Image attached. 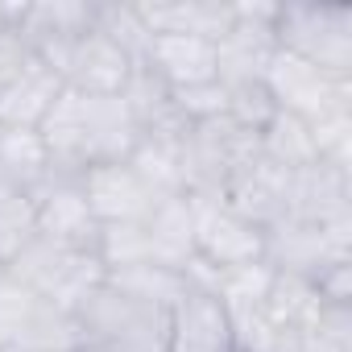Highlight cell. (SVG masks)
Listing matches in <instances>:
<instances>
[{
	"label": "cell",
	"mask_w": 352,
	"mask_h": 352,
	"mask_svg": "<svg viewBox=\"0 0 352 352\" xmlns=\"http://www.w3.org/2000/svg\"><path fill=\"white\" fill-rule=\"evenodd\" d=\"M311 282L327 307H352V261H336V265L319 270Z\"/></svg>",
	"instance_id": "d6a6232c"
},
{
	"label": "cell",
	"mask_w": 352,
	"mask_h": 352,
	"mask_svg": "<svg viewBox=\"0 0 352 352\" xmlns=\"http://www.w3.org/2000/svg\"><path fill=\"white\" fill-rule=\"evenodd\" d=\"M265 261L278 274H294V278H315L336 261H352V216L327 224L282 220L265 228Z\"/></svg>",
	"instance_id": "52a82bcc"
},
{
	"label": "cell",
	"mask_w": 352,
	"mask_h": 352,
	"mask_svg": "<svg viewBox=\"0 0 352 352\" xmlns=\"http://www.w3.org/2000/svg\"><path fill=\"white\" fill-rule=\"evenodd\" d=\"M0 170L9 174V183L17 191L42 187L54 174L42 133L38 129H0Z\"/></svg>",
	"instance_id": "7402d4cb"
},
{
	"label": "cell",
	"mask_w": 352,
	"mask_h": 352,
	"mask_svg": "<svg viewBox=\"0 0 352 352\" xmlns=\"http://www.w3.org/2000/svg\"><path fill=\"white\" fill-rule=\"evenodd\" d=\"M274 38L278 50L298 54L323 75L352 79V5H319V0L278 5Z\"/></svg>",
	"instance_id": "7a4b0ae2"
},
{
	"label": "cell",
	"mask_w": 352,
	"mask_h": 352,
	"mask_svg": "<svg viewBox=\"0 0 352 352\" xmlns=\"http://www.w3.org/2000/svg\"><path fill=\"white\" fill-rule=\"evenodd\" d=\"M9 195H17V187L9 183V174H5V170H0V204H5Z\"/></svg>",
	"instance_id": "e575fe53"
},
{
	"label": "cell",
	"mask_w": 352,
	"mask_h": 352,
	"mask_svg": "<svg viewBox=\"0 0 352 352\" xmlns=\"http://www.w3.org/2000/svg\"><path fill=\"white\" fill-rule=\"evenodd\" d=\"M9 274L67 315H75L108 278L104 261L91 249H63L54 241H42V236L9 265Z\"/></svg>",
	"instance_id": "277c9868"
},
{
	"label": "cell",
	"mask_w": 352,
	"mask_h": 352,
	"mask_svg": "<svg viewBox=\"0 0 352 352\" xmlns=\"http://www.w3.org/2000/svg\"><path fill=\"white\" fill-rule=\"evenodd\" d=\"M25 63H30V46L21 42V34L13 25H5L0 30V96H5V87L25 71Z\"/></svg>",
	"instance_id": "836d02e7"
},
{
	"label": "cell",
	"mask_w": 352,
	"mask_h": 352,
	"mask_svg": "<svg viewBox=\"0 0 352 352\" xmlns=\"http://www.w3.org/2000/svg\"><path fill=\"white\" fill-rule=\"evenodd\" d=\"M195 224V257L212 270H232L265 257V228L232 212L220 195H187Z\"/></svg>",
	"instance_id": "ba28073f"
},
{
	"label": "cell",
	"mask_w": 352,
	"mask_h": 352,
	"mask_svg": "<svg viewBox=\"0 0 352 352\" xmlns=\"http://www.w3.org/2000/svg\"><path fill=\"white\" fill-rule=\"evenodd\" d=\"M133 166V174L157 195V199H174L183 195V170H179V141L166 137H141L137 149L124 157Z\"/></svg>",
	"instance_id": "cb8c5ba5"
},
{
	"label": "cell",
	"mask_w": 352,
	"mask_h": 352,
	"mask_svg": "<svg viewBox=\"0 0 352 352\" xmlns=\"http://www.w3.org/2000/svg\"><path fill=\"white\" fill-rule=\"evenodd\" d=\"M96 30L100 34H108L137 67H141V58H145V50H149V30H145V21H141V13H137V5H96Z\"/></svg>",
	"instance_id": "83f0119b"
},
{
	"label": "cell",
	"mask_w": 352,
	"mask_h": 352,
	"mask_svg": "<svg viewBox=\"0 0 352 352\" xmlns=\"http://www.w3.org/2000/svg\"><path fill=\"white\" fill-rule=\"evenodd\" d=\"M96 257L104 261V270H124V265L153 261L141 224H104L100 228V241H96Z\"/></svg>",
	"instance_id": "f1b7e54d"
},
{
	"label": "cell",
	"mask_w": 352,
	"mask_h": 352,
	"mask_svg": "<svg viewBox=\"0 0 352 352\" xmlns=\"http://www.w3.org/2000/svg\"><path fill=\"white\" fill-rule=\"evenodd\" d=\"M344 216H352V174H344L327 162H311L302 170H290L286 220L327 224V220H344Z\"/></svg>",
	"instance_id": "9a60e30c"
},
{
	"label": "cell",
	"mask_w": 352,
	"mask_h": 352,
	"mask_svg": "<svg viewBox=\"0 0 352 352\" xmlns=\"http://www.w3.org/2000/svg\"><path fill=\"white\" fill-rule=\"evenodd\" d=\"M9 17H13V5H0V30L9 25Z\"/></svg>",
	"instance_id": "d590c367"
},
{
	"label": "cell",
	"mask_w": 352,
	"mask_h": 352,
	"mask_svg": "<svg viewBox=\"0 0 352 352\" xmlns=\"http://www.w3.org/2000/svg\"><path fill=\"white\" fill-rule=\"evenodd\" d=\"M286 183H290V170H282L257 153L249 166H241L224 183L220 199L232 212H241L245 220H253L257 228H274L278 220H286Z\"/></svg>",
	"instance_id": "2e32d148"
},
{
	"label": "cell",
	"mask_w": 352,
	"mask_h": 352,
	"mask_svg": "<svg viewBox=\"0 0 352 352\" xmlns=\"http://www.w3.org/2000/svg\"><path fill=\"white\" fill-rule=\"evenodd\" d=\"M149 34H187L220 42L232 30V5L224 0H162V5H137Z\"/></svg>",
	"instance_id": "d6986e66"
},
{
	"label": "cell",
	"mask_w": 352,
	"mask_h": 352,
	"mask_svg": "<svg viewBox=\"0 0 352 352\" xmlns=\"http://www.w3.org/2000/svg\"><path fill=\"white\" fill-rule=\"evenodd\" d=\"M104 286H112V290H120V294H129V298H137V302L162 307V311H170L174 302L191 290V286H187V274L166 270V265H153V261H145V265H124V270H108Z\"/></svg>",
	"instance_id": "603a6c76"
},
{
	"label": "cell",
	"mask_w": 352,
	"mask_h": 352,
	"mask_svg": "<svg viewBox=\"0 0 352 352\" xmlns=\"http://www.w3.org/2000/svg\"><path fill=\"white\" fill-rule=\"evenodd\" d=\"M166 352H236L228 307L208 290H187L170 307Z\"/></svg>",
	"instance_id": "5bb4252c"
},
{
	"label": "cell",
	"mask_w": 352,
	"mask_h": 352,
	"mask_svg": "<svg viewBox=\"0 0 352 352\" xmlns=\"http://www.w3.org/2000/svg\"><path fill=\"white\" fill-rule=\"evenodd\" d=\"M0 352H5V348H0Z\"/></svg>",
	"instance_id": "ab89813d"
},
{
	"label": "cell",
	"mask_w": 352,
	"mask_h": 352,
	"mask_svg": "<svg viewBox=\"0 0 352 352\" xmlns=\"http://www.w3.org/2000/svg\"><path fill=\"white\" fill-rule=\"evenodd\" d=\"M58 96H63V79L42 58L30 54L25 71L0 96V129H38Z\"/></svg>",
	"instance_id": "ffe728a7"
},
{
	"label": "cell",
	"mask_w": 352,
	"mask_h": 352,
	"mask_svg": "<svg viewBox=\"0 0 352 352\" xmlns=\"http://www.w3.org/2000/svg\"><path fill=\"white\" fill-rule=\"evenodd\" d=\"M141 228H145L153 265L179 270V274L191 265V257H195V224H191V204H187V195L162 199V204L141 220Z\"/></svg>",
	"instance_id": "44dd1931"
},
{
	"label": "cell",
	"mask_w": 352,
	"mask_h": 352,
	"mask_svg": "<svg viewBox=\"0 0 352 352\" xmlns=\"http://www.w3.org/2000/svg\"><path fill=\"white\" fill-rule=\"evenodd\" d=\"M0 274H5V265H0Z\"/></svg>",
	"instance_id": "74e56055"
},
{
	"label": "cell",
	"mask_w": 352,
	"mask_h": 352,
	"mask_svg": "<svg viewBox=\"0 0 352 352\" xmlns=\"http://www.w3.org/2000/svg\"><path fill=\"white\" fill-rule=\"evenodd\" d=\"M9 25L21 34L34 58L54 63L79 34L96 25V5L87 0H46V5H13Z\"/></svg>",
	"instance_id": "7c38bea8"
},
{
	"label": "cell",
	"mask_w": 352,
	"mask_h": 352,
	"mask_svg": "<svg viewBox=\"0 0 352 352\" xmlns=\"http://www.w3.org/2000/svg\"><path fill=\"white\" fill-rule=\"evenodd\" d=\"M75 352H104V348H96V344H79Z\"/></svg>",
	"instance_id": "8d00e7d4"
},
{
	"label": "cell",
	"mask_w": 352,
	"mask_h": 352,
	"mask_svg": "<svg viewBox=\"0 0 352 352\" xmlns=\"http://www.w3.org/2000/svg\"><path fill=\"white\" fill-rule=\"evenodd\" d=\"M170 104L187 124H204V120H216L228 112V87L220 79L212 83H195V87H174L170 91Z\"/></svg>",
	"instance_id": "4dcf8cb0"
},
{
	"label": "cell",
	"mask_w": 352,
	"mask_h": 352,
	"mask_svg": "<svg viewBox=\"0 0 352 352\" xmlns=\"http://www.w3.org/2000/svg\"><path fill=\"white\" fill-rule=\"evenodd\" d=\"M261 83H265L270 100L282 112H294L307 124H315V120H323L331 112L352 108V79H331V75H323L319 67L302 63L290 50H274Z\"/></svg>",
	"instance_id": "8992f818"
},
{
	"label": "cell",
	"mask_w": 352,
	"mask_h": 352,
	"mask_svg": "<svg viewBox=\"0 0 352 352\" xmlns=\"http://www.w3.org/2000/svg\"><path fill=\"white\" fill-rule=\"evenodd\" d=\"M46 67H50V71L63 79V87H71V91H83V96H120L137 63H133L108 34H100V30L91 25L87 34H79V38H75L54 63H46Z\"/></svg>",
	"instance_id": "30bf717a"
},
{
	"label": "cell",
	"mask_w": 352,
	"mask_h": 352,
	"mask_svg": "<svg viewBox=\"0 0 352 352\" xmlns=\"http://www.w3.org/2000/svg\"><path fill=\"white\" fill-rule=\"evenodd\" d=\"M323 298L315 290L311 278H294V274H278L265 302L257 307L261 319L270 323L274 340L278 344H290V340H311L319 331V319H323Z\"/></svg>",
	"instance_id": "e0dca14e"
},
{
	"label": "cell",
	"mask_w": 352,
	"mask_h": 352,
	"mask_svg": "<svg viewBox=\"0 0 352 352\" xmlns=\"http://www.w3.org/2000/svg\"><path fill=\"white\" fill-rule=\"evenodd\" d=\"M274 17H278V5H261V0L232 5V30L216 42V79L224 87L261 83V75L278 50Z\"/></svg>",
	"instance_id": "9c48e42d"
},
{
	"label": "cell",
	"mask_w": 352,
	"mask_h": 352,
	"mask_svg": "<svg viewBox=\"0 0 352 352\" xmlns=\"http://www.w3.org/2000/svg\"><path fill=\"white\" fill-rule=\"evenodd\" d=\"M261 157L282 166V170H302L311 162H319L315 153V137H311V124L294 112H274V120L261 129Z\"/></svg>",
	"instance_id": "d4e9b609"
},
{
	"label": "cell",
	"mask_w": 352,
	"mask_h": 352,
	"mask_svg": "<svg viewBox=\"0 0 352 352\" xmlns=\"http://www.w3.org/2000/svg\"><path fill=\"white\" fill-rule=\"evenodd\" d=\"M17 352H25V348H17Z\"/></svg>",
	"instance_id": "f35d334b"
},
{
	"label": "cell",
	"mask_w": 352,
	"mask_h": 352,
	"mask_svg": "<svg viewBox=\"0 0 352 352\" xmlns=\"http://www.w3.org/2000/svg\"><path fill=\"white\" fill-rule=\"evenodd\" d=\"M100 228L104 224H141L162 199L133 174L129 162H108V166H91L79 179Z\"/></svg>",
	"instance_id": "4fadbf2b"
},
{
	"label": "cell",
	"mask_w": 352,
	"mask_h": 352,
	"mask_svg": "<svg viewBox=\"0 0 352 352\" xmlns=\"http://www.w3.org/2000/svg\"><path fill=\"white\" fill-rule=\"evenodd\" d=\"M83 344H96L104 352H166L170 336V311L137 302L112 286H100L79 311Z\"/></svg>",
	"instance_id": "3957f363"
},
{
	"label": "cell",
	"mask_w": 352,
	"mask_h": 352,
	"mask_svg": "<svg viewBox=\"0 0 352 352\" xmlns=\"http://www.w3.org/2000/svg\"><path fill=\"white\" fill-rule=\"evenodd\" d=\"M38 133L58 179H83L91 166L124 162L141 141V129L120 96H83L71 87H63Z\"/></svg>",
	"instance_id": "6da1fadb"
},
{
	"label": "cell",
	"mask_w": 352,
	"mask_h": 352,
	"mask_svg": "<svg viewBox=\"0 0 352 352\" xmlns=\"http://www.w3.org/2000/svg\"><path fill=\"white\" fill-rule=\"evenodd\" d=\"M278 270L261 257V261H249V265H232V270H216V282H212V294L228 307V315H245V311H257L274 286Z\"/></svg>",
	"instance_id": "484cf974"
},
{
	"label": "cell",
	"mask_w": 352,
	"mask_h": 352,
	"mask_svg": "<svg viewBox=\"0 0 352 352\" xmlns=\"http://www.w3.org/2000/svg\"><path fill=\"white\" fill-rule=\"evenodd\" d=\"M83 344L79 319L38 298L9 270L0 274V348L5 352H75Z\"/></svg>",
	"instance_id": "5b68a950"
},
{
	"label": "cell",
	"mask_w": 352,
	"mask_h": 352,
	"mask_svg": "<svg viewBox=\"0 0 352 352\" xmlns=\"http://www.w3.org/2000/svg\"><path fill=\"white\" fill-rule=\"evenodd\" d=\"M145 71H153L170 91L174 87H195L216 79V42L187 38V34H153L149 50L141 58Z\"/></svg>",
	"instance_id": "ac0fdd59"
},
{
	"label": "cell",
	"mask_w": 352,
	"mask_h": 352,
	"mask_svg": "<svg viewBox=\"0 0 352 352\" xmlns=\"http://www.w3.org/2000/svg\"><path fill=\"white\" fill-rule=\"evenodd\" d=\"M34 241H38V208L30 191H17L0 204V265L9 270Z\"/></svg>",
	"instance_id": "4316f807"
},
{
	"label": "cell",
	"mask_w": 352,
	"mask_h": 352,
	"mask_svg": "<svg viewBox=\"0 0 352 352\" xmlns=\"http://www.w3.org/2000/svg\"><path fill=\"white\" fill-rule=\"evenodd\" d=\"M311 137H315L319 162H327V166L352 174V108L315 120V124H311Z\"/></svg>",
	"instance_id": "f546056e"
},
{
	"label": "cell",
	"mask_w": 352,
	"mask_h": 352,
	"mask_svg": "<svg viewBox=\"0 0 352 352\" xmlns=\"http://www.w3.org/2000/svg\"><path fill=\"white\" fill-rule=\"evenodd\" d=\"M274 112H278V104L270 100L265 83H236V87H228V112L224 116H232L236 124L261 133L274 120Z\"/></svg>",
	"instance_id": "1f68e13d"
},
{
	"label": "cell",
	"mask_w": 352,
	"mask_h": 352,
	"mask_svg": "<svg viewBox=\"0 0 352 352\" xmlns=\"http://www.w3.org/2000/svg\"><path fill=\"white\" fill-rule=\"evenodd\" d=\"M34 208H38V236L42 241H54L63 249H91L96 253V241H100V220L79 187V179H50L42 187L30 191Z\"/></svg>",
	"instance_id": "8fae6325"
}]
</instances>
